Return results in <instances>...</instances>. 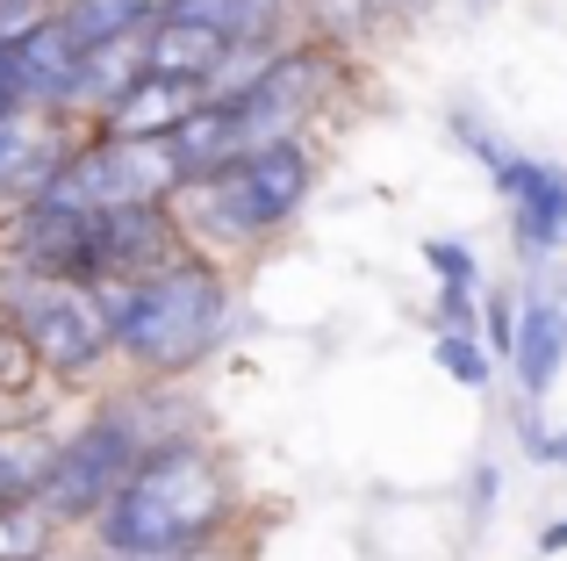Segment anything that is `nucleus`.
Instances as JSON below:
<instances>
[{"label": "nucleus", "instance_id": "39448f33", "mask_svg": "<svg viewBox=\"0 0 567 561\" xmlns=\"http://www.w3.org/2000/svg\"><path fill=\"white\" fill-rule=\"evenodd\" d=\"M0 317L14 324V338L29 346L43 389H94L109 381L115 346H109V317H101V295L80 288V280H37L0 267Z\"/></svg>", "mask_w": 567, "mask_h": 561}, {"label": "nucleus", "instance_id": "6ab92c4d", "mask_svg": "<svg viewBox=\"0 0 567 561\" xmlns=\"http://www.w3.org/2000/svg\"><path fill=\"white\" fill-rule=\"evenodd\" d=\"M511 432H517V447H525L532 461H539V453H546V432H554V425H546V410H539V404H517Z\"/></svg>", "mask_w": 567, "mask_h": 561}, {"label": "nucleus", "instance_id": "4468645a", "mask_svg": "<svg viewBox=\"0 0 567 561\" xmlns=\"http://www.w3.org/2000/svg\"><path fill=\"white\" fill-rule=\"evenodd\" d=\"M424 267H431L439 288H488L482 253H474L467 238H424Z\"/></svg>", "mask_w": 567, "mask_h": 561}, {"label": "nucleus", "instance_id": "f03ea898", "mask_svg": "<svg viewBox=\"0 0 567 561\" xmlns=\"http://www.w3.org/2000/svg\"><path fill=\"white\" fill-rule=\"evenodd\" d=\"M94 295L130 381H194L237 332V274L202 253H181L173 267Z\"/></svg>", "mask_w": 567, "mask_h": 561}, {"label": "nucleus", "instance_id": "ddd939ff", "mask_svg": "<svg viewBox=\"0 0 567 561\" xmlns=\"http://www.w3.org/2000/svg\"><path fill=\"white\" fill-rule=\"evenodd\" d=\"M431 360H439V375L445 381H460V389H496V375L503 367L488 360V346H482V332H431Z\"/></svg>", "mask_w": 567, "mask_h": 561}, {"label": "nucleus", "instance_id": "f8f14e48", "mask_svg": "<svg viewBox=\"0 0 567 561\" xmlns=\"http://www.w3.org/2000/svg\"><path fill=\"white\" fill-rule=\"evenodd\" d=\"M37 425L43 418L0 432V504H37V476H43V453H51V439Z\"/></svg>", "mask_w": 567, "mask_h": 561}, {"label": "nucleus", "instance_id": "9b49d317", "mask_svg": "<svg viewBox=\"0 0 567 561\" xmlns=\"http://www.w3.org/2000/svg\"><path fill=\"white\" fill-rule=\"evenodd\" d=\"M51 22L72 58H94V51H115V43H144L152 0H58Z\"/></svg>", "mask_w": 567, "mask_h": 561}, {"label": "nucleus", "instance_id": "2eb2a0df", "mask_svg": "<svg viewBox=\"0 0 567 561\" xmlns=\"http://www.w3.org/2000/svg\"><path fill=\"white\" fill-rule=\"evenodd\" d=\"M482 346H488L496 367H511V346H517V288L511 280L482 288Z\"/></svg>", "mask_w": 567, "mask_h": 561}, {"label": "nucleus", "instance_id": "5701e85b", "mask_svg": "<svg viewBox=\"0 0 567 561\" xmlns=\"http://www.w3.org/2000/svg\"><path fill=\"white\" fill-rule=\"evenodd\" d=\"M302 8H309V14H323V8H331V0H295V14H302Z\"/></svg>", "mask_w": 567, "mask_h": 561}, {"label": "nucleus", "instance_id": "f3484780", "mask_svg": "<svg viewBox=\"0 0 567 561\" xmlns=\"http://www.w3.org/2000/svg\"><path fill=\"white\" fill-rule=\"evenodd\" d=\"M453 144H460V152H474V159H482V173L511 159V144H503L496 130L482 123V115H467V109H453Z\"/></svg>", "mask_w": 567, "mask_h": 561}, {"label": "nucleus", "instance_id": "7ed1b4c3", "mask_svg": "<svg viewBox=\"0 0 567 561\" xmlns=\"http://www.w3.org/2000/svg\"><path fill=\"white\" fill-rule=\"evenodd\" d=\"M317 144L309 137H280V144H251V152L223 159L216 173L181 187V231L202 259L230 267L237 253H259L280 231L302 224L309 195H317Z\"/></svg>", "mask_w": 567, "mask_h": 561}, {"label": "nucleus", "instance_id": "4be33fe9", "mask_svg": "<svg viewBox=\"0 0 567 561\" xmlns=\"http://www.w3.org/2000/svg\"><path fill=\"white\" fill-rule=\"evenodd\" d=\"M360 8L381 22V14H410V8H424V0H360Z\"/></svg>", "mask_w": 567, "mask_h": 561}, {"label": "nucleus", "instance_id": "a211bd4d", "mask_svg": "<svg viewBox=\"0 0 567 561\" xmlns=\"http://www.w3.org/2000/svg\"><path fill=\"white\" fill-rule=\"evenodd\" d=\"M496 504H503V468L496 461H474V476H467V519H488Z\"/></svg>", "mask_w": 567, "mask_h": 561}, {"label": "nucleus", "instance_id": "20e7f679", "mask_svg": "<svg viewBox=\"0 0 567 561\" xmlns=\"http://www.w3.org/2000/svg\"><path fill=\"white\" fill-rule=\"evenodd\" d=\"M144 453H152V439H144V425H137L130 389L115 381V389L94 396V410H86L72 432L51 439L43 476H37V511L58 526V533H86V526L109 511V497L130 482V468H137Z\"/></svg>", "mask_w": 567, "mask_h": 561}, {"label": "nucleus", "instance_id": "aec40b11", "mask_svg": "<svg viewBox=\"0 0 567 561\" xmlns=\"http://www.w3.org/2000/svg\"><path fill=\"white\" fill-rule=\"evenodd\" d=\"M539 554H546V561H560V554H567V511L539 526Z\"/></svg>", "mask_w": 567, "mask_h": 561}, {"label": "nucleus", "instance_id": "423d86ee", "mask_svg": "<svg viewBox=\"0 0 567 561\" xmlns=\"http://www.w3.org/2000/svg\"><path fill=\"white\" fill-rule=\"evenodd\" d=\"M338 86H346V43H323V37L302 29V37L280 43L274 58H259L245 80L216 86V101H223V115H230L237 152H251V144L302 137V130L331 109Z\"/></svg>", "mask_w": 567, "mask_h": 561}, {"label": "nucleus", "instance_id": "dca6fc26", "mask_svg": "<svg viewBox=\"0 0 567 561\" xmlns=\"http://www.w3.org/2000/svg\"><path fill=\"white\" fill-rule=\"evenodd\" d=\"M431 332H482V288H439L431 295Z\"/></svg>", "mask_w": 567, "mask_h": 561}, {"label": "nucleus", "instance_id": "b1692460", "mask_svg": "<svg viewBox=\"0 0 567 561\" xmlns=\"http://www.w3.org/2000/svg\"><path fill=\"white\" fill-rule=\"evenodd\" d=\"M560 245H567V231H560Z\"/></svg>", "mask_w": 567, "mask_h": 561}, {"label": "nucleus", "instance_id": "f257e3e1", "mask_svg": "<svg viewBox=\"0 0 567 561\" xmlns=\"http://www.w3.org/2000/svg\"><path fill=\"white\" fill-rule=\"evenodd\" d=\"M237 511H245V490L216 439H166L130 468L109 511L86 526V548L109 561H194L230 548Z\"/></svg>", "mask_w": 567, "mask_h": 561}, {"label": "nucleus", "instance_id": "6e6552de", "mask_svg": "<svg viewBox=\"0 0 567 561\" xmlns=\"http://www.w3.org/2000/svg\"><path fill=\"white\" fill-rule=\"evenodd\" d=\"M503 375H511L517 404H546L554 381L567 375V295L554 267H532L517 288V346Z\"/></svg>", "mask_w": 567, "mask_h": 561}, {"label": "nucleus", "instance_id": "0eeeda50", "mask_svg": "<svg viewBox=\"0 0 567 561\" xmlns=\"http://www.w3.org/2000/svg\"><path fill=\"white\" fill-rule=\"evenodd\" d=\"M488 187H496L503 216H511V253L517 267H554L567 253L560 231H567V166L554 159H532V152H511L503 166H488Z\"/></svg>", "mask_w": 567, "mask_h": 561}, {"label": "nucleus", "instance_id": "9d476101", "mask_svg": "<svg viewBox=\"0 0 567 561\" xmlns=\"http://www.w3.org/2000/svg\"><path fill=\"white\" fill-rule=\"evenodd\" d=\"M194 101H208V86H187V80H166V72L144 65L137 80L123 86V94L109 101V109L94 115V137H115V144H166L173 130H181V115Z\"/></svg>", "mask_w": 567, "mask_h": 561}, {"label": "nucleus", "instance_id": "412c9836", "mask_svg": "<svg viewBox=\"0 0 567 561\" xmlns=\"http://www.w3.org/2000/svg\"><path fill=\"white\" fill-rule=\"evenodd\" d=\"M539 468H554V476H567V425H554V432H546V453H539Z\"/></svg>", "mask_w": 567, "mask_h": 561}, {"label": "nucleus", "instance_id": "1a4fd4ad", "mask_svg": "<svg viewBox=\"0 0 567 561\" xmlns=\"http://www.w3.org/2000/svg\"><path fill=\"white\" fill-rule=\"evenodd\" d=\"M72 137L80 130L51 123V115H0V224L29 202H43V187L58 181Z\"/></svg>", "mask_w": 567, "mask_h": 561}]
</instances>
